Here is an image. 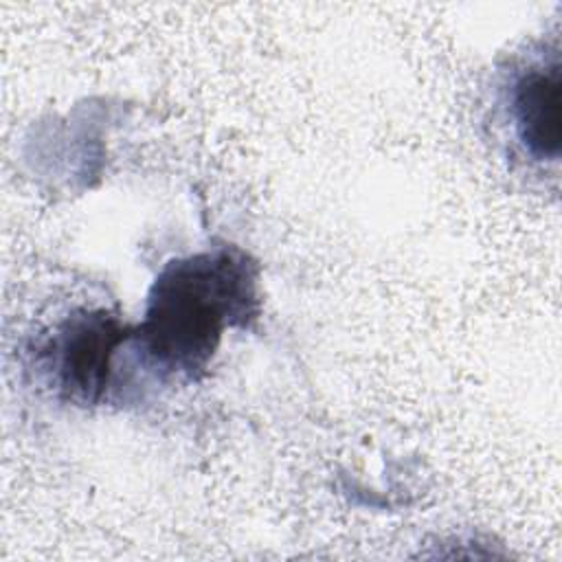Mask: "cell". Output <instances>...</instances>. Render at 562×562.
Instances as JSON below:
<instances>
[{
    "label": "cell",
    "mask_w": 562,
    "mask_h": 562,
    "mask_svg": "<svg viewBox=\"0 0 562 562\" xmlns=\"http://www.w3.org/2000/svg\"><path fill=\"white\" fill-rule=\"evenodd\" d=\"M252 299V272L235 252H200L169 263L140 325L145 349L162 369L193 378L209 364L224 327L244 318Z\"/></svg>",
    "instance_id": "1"
},
{
    "label": "cell",
    "mask_w": 562,
    "mask_h": 562,
    "mask_svg": "<svg viewBox=\"0 0 562 562\" xmlns=\"http://www.w3.org/2000/svg\"><path fill=\"white\" fill-rule=\"evenodd\" d=\"M123 340L116 321L105 312L70 318L53 340V364L59 386L79 402H97Z\"/></svg>",
    "instance_id": "2"
},
{
    "label": "cell",
    "mask_w": 562,
    "mask_h": 562,
    "mask_svg": "<svg viewBox=\"0 0 562 562\" xmlns=\"http://www.w3.org/2000/svg\"><path fill=\"white\" fill-rule=\"evenodd\" d=\"M518 140L536 160H558L562 145V66L551 61L529 64L512 86L509 105Z\"/></svg>",
    "instance_id": "3"
}]
</instances>
